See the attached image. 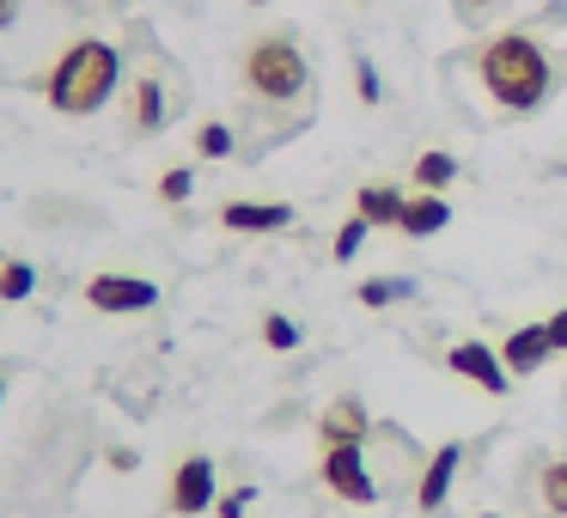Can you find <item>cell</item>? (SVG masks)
Returning a JSON list of instances; mask_svg holds the SVG:
<instances>
[{"instance_id":"obj_1","label":"cell","mask_w":567,"mask_h":518,"mask_svg":"<svg viewBox=\"0 0 567 518\" xmlns=\"http://www.w3.org/2000/svg\"><path fill=\"white\" fill-rule=\"evenodd\" d=\"M476 80L501 111L530 116V111H543L549 92H555V62L530 31H501V38H488L476 50Z\"/></svg>"},{"instance_id":"obj_2","label":"cell","mask_w":567,"mask_h":518,"mask_svg":"<svg viewBox=\"0 0 567 518\" xmlns=\"http://www.w3.org/2000/svg\"><path fill=\"white\" fill-rule=\"evenodd\" d=\"M116 86H123V55L104 38H74L43 74V99L62 116H99L116 99Z\"/></svg>"},{"instance_id":"obj_3","label":"cell","mask_w":567,"mask_h":518,"mask_svg":"<svg viewBox=\"0 0 567 518\" xmlns=\"http://www.w3.org/2000/svg\"><path fill=\"white\" fill-rule=\"evenodd\" d=\"M238 80L257 104H299L311 92V62L293 31H257L238 50Z\"/></svg>"},{"instance_id":"obj_4","label":"cell","mask_w":567,"mask_h":518,"mask_svg":"<svg viewBox=\"0 0 567 518\" xmlns=\"http://www.w3.org/2000/svg\"><path fill=\"white\" fill-rule=\"evenodd\" d=\"M318 476H323V488H330L336 500H348V506H372V500H379V476H372V464H367L360 445H323Z\"/></svg>"},{"instance_id":"obj_5","label":"cell","mask_w":567,"mask_h":518,"mask_svg":"<svg viewBox=\"0 0 567 518\" xmlns=\"http://www.w3.org/2000/svg\"><path fill=\"white\" fill-rule=\"evenodd\" d=\"M220 500V476H214V457H184L165 481V512L172 518H202L208 506Z\"/></svg>"},{"instance_id":"obj_6","label":"cell","mask_w":567,"mask_h":518,"mask_svg":"<svg viewBox=\"0 0 567 518\" xmlns=\"http://www.w3.org/2000/svg\"><path fill=\"white\" fill-rule=\"evenodd\" d=\"M86 305L92 311H111V318H123V311H153V305H159V287H153L147 274H92V281H86Z\"/></svg>"},{"instance_id":"obj_7","label":"cell","mask_w":567,"mask_h":518,"mask_svg":"<svg viewBox=\"0 0 567 518\" xmlns=\"http://www.w3.org/2000/svg\"><path fill=\"white\" fill-rule=\"evenodd\" d=\"M445 366L457 372V379H470L476 391H488V396H506L513 391V372H506V360H501V348H488V342H452V354H445Z\"/></svg>"},{"instance_id":"obj_8","label":"cell","mask_w":567,"mask_h":518,"mask_svg":"<svg viewBox=\"0 0 567 518\" xmlns=\"http://www.w3.org/2000/svg\"><path fill=\"white\" fill-rule=\"evenodd\" d=\"M367 433H372V415H367V403H360L354 391L336 396V403H323V415H318V439L323 445H367Z\"/></svg>"},{"instance_id":"obj_9","label":"cell","mask_w":567,"mask_h":518,"mask_svg":"<svg viewBox=\"0 0 567 518\" xmlns=\"http://www.w3.org/2000/svg\"><path fill=\"white\" fill-rule=\"evenodd\" d=\"M549 354H555V342H549V330H543V323H518V330L501 342V360H506V372H513V379L543 372V366H549Z\"/></svg>"},{"instance_id":"obj_10","label":"cell","mask_w":567,"mask_h":518,"mask_svg":"<svg viewBox=\"0 0 567 518\" xmlns=\"http://www.w3.org/2000/svg\"><path fill=\"white\" fill-rule=\"evenodd\" d=\"M457 464H464V445H440V452L421 464V481H415V506H421V512H440V506H445Z\"/></svg>"},{"instance_id":"obj_11","label":"cell","mask_w":567,"mask_h":518,"mask_svg":"<svg viewBox=\"0 0 567 518\" xmlns=\"http://www.w3.org/2000/svg\"><path fill=\"white\" fill-rule=\"evenodd\" d=\"M220 226L226 232H281V226H293V208L287 201H226Z\"/></svg>"},{"instance_id":"obj_12","label":"cell","mask_w":567,"mask_h":518,"mask_svg":"<svg viewBox=\"0 0 567 518\" xmlns=\"http://www.w3.org/2000/svg\"><path fill=\"white\" fill-rule=\"evenodd\" d=\"M445 226H452V201H445V196H427V189H415V196L403 201V220H396V232L433 238V232H445Z\"/></svg>"},{"instance_id":"obj_13","label":"cell","mask_w":567,"mask_h":518,"mask_svg":"<svg viewBox=\"0 0 567 518\" xmlns=\"http://www.w3.org/2000/svg\"><path fill=\"white\" fill-rule=\"evenodd\" d=\"M128 128H135V135H159V128H165V80H159V74H141V80H135Z\"/></svg>"},{"instance_id":"obj_14","label":"cell","mask_w":567,"mask_h":518,"mask_svg":"<svg viewBox=\"0 0 567 518\" xmlns=\"http://www.w3.org/2000/svg\"><path fill=\"white\" fill-rule=\"evenodd\" d=\"M403 189H396V184H367V189H360V196H354V214H360V220H367V226H396V220H403Z\"/></svg>"},{"instance_id":"obj_15","label":"cell","mask_w":567,"mask_h":518,"mask_svg":"<svg viewBox=\"0 0 567 518\" xmlns=\"http://www.w3.org/2000/svg\"><path fill=\"white\" fill-rule=\"evenodd\" d=\"M537 494H543V512L549 518H567V457L537 464Z\"/></svg>"},{"instance_id":"obj_16","label":"cell","mask_w":567,"mask_h":518,"mask_svg":"<svg viewBox=\"0 0 567 518\" xmlns=\"http://www.w3.org/2000/svg\"><path fill=\"white\" fill-rule=\"evenodd\" d=\"M452 184H457V159H452V153H421V159H415V189L445 196Z\"/></svg>"},{"instance_id":"obj_17","label":"cell","mask_w":567,"mask_h":518,"mask_svg":"<svg viewBox=\"0 0 567 518\" xmlns=\"http://www.w3.org/2000/svg\"><path fill=\"white\" fill-rule=\"evenodd\" d=\"M415 293V281H403V274H391V281H360L354 287V299L367 311H379V305H396V299H409Z\"/></svg>"},{"instance_id":"obj_18","label":"cell","mask_w":567,"mask_h":518,"mask_svg":"<svg viewBox=\"0 0 567 518\" xmlns=\"http://www.w3.org/2000/svg\"><path fill=\"white\" fill-rule=\"evenodd\" d=\"M31 287H38V269H31V262H19V257L0 262V299H7V305L31 299Z\"/></svg>"},{"instance_id":"obj_19","label":"cell","mask_w":567,"mask_h":518,"mask_svg":"<svg viewBox=\"0 0 567 518\" xmlns=\"http://www.w3.org/2000/svg\"><path fill=\"white\" fill-rule=\"evenodd\" d=\"M196 153H202V159H226V153H233V128H226V123H202L196 128Z\"/></svg>"},{"instance_id":"obj_20","label":"cell","mask_w":567,"mask_h":518,"mask_svg":"<svg viewBox=\"0 0 567 518\" xmlns=\"http://www.w3.org/2000/svg\"><path fill=\"white\" fill-rule=\"evenodd\" d=\"M367 232H372V226L360 220V214H354V220H342V232H336V262H354L360 245H367Z\"/></svg>"},{"instance_id":"obj_21","label":"cell","mask_w":567,"mask_h":518,"mask_svg":"<svg viewBox=\"0 0 567 518\" xmlns=\"http://www.w3.org/2000/svg\"><path fill=\"white\" fill-rule=\"evenodd\" d=\"M262 342H269L275 354H287V348H299V323L293 318H262Z\"/></svg>"},{"instance_id":"obj_22","label":"cell","mask_w":567,"mask_h":518,"mask_svg":"<svg viewBox=\"0 0 567 518\" xmlns=\"http://www.w3.org/2000/svg\"><path fill=\"white\" fill-rule=\"evenodd\" d=\"M189 189H196V172H184V165L159 177V201H189Z\"/></svg>"},{"instance_id":"obj_23","label":"cell","mask_w":567,"mask_h":518,"mask_svg":"<svg viewBox=\"0 0 567 518\" xmlns=\"http://www.w3.org/2000/svg\"><path fill=\"white\" fill-rule=\"evenodd\" d=\"M506 0H452V13L464 19V25H476V19H488V13H501Z\"/></svg>"},{"instance_id":"obj_24","label":"cell","mask_w":567,"mask_h":518,"mask_svg":"<svg viewBox=\"0 0 567 518\" xmlns=\"http://www.w3.org/2000/svg\"><path fill=\"white\" fill-rule=\"evenodd\" d=\"M354 80H360V99H367V104L384 99V80H379V68H372V62H354Z\"/></svg>"},{"instance_id":"obj_25","label":"cell","mask_w":567,"mask_h":518,"mask_svg":"<svg viewBox=\"0 0 567 518\" xmlns=\"http://www.w3.org/2000/svg\"><path fill=\"white\" fill-rule=\"evenodd\" d=\"M543 330H549L555 354H567V311H555V318H543Z\"/></svg>"},{"instance_id":"obj_26","label":"cell","mask_w":567,"mask_h":518,"mask_svg":"<svg viewBox=\"0 0 567 518\" xmlns=\"http://www.w3.org/2000/svg\"><path fill=\"white\" fill-rule=\"evenodd\" d=\"M214 506H220V518H238V512L250 506V488H245V494H233V500H214Z\"/></svg>"},{"instance_id":"obj_27","label":"cell","mask_w":567,"mask_h":518,"mask_svg":"<svg viewBox=\"0 0 567 518\" xmlns=\"http://www.w3.org/2000/svg\"><path fill=\"white\" fill-rule=\"evenodd\" d=\"M13 19H19V0H0V31L13 25Z\"/></svg>"},{"instance_id":"obj_28","label":"cell","mask_w":567,"mask_h":518,"mask_svg":"<svg viewBox=\"0 0 567 518\" xmlns=\"http://www.w3.org/2000/svg\"><path fill=\"white\" fill-rule=\"evenodd\" d=\"M250 7H269V0H250Z\"/></svg>"},{"instance_id":"obj_29","label":"cell","mask_w":567,"mask_h":518,"mask_svg":"<svg viewBox=\"0 0 567 518\" xmlns=\"http://www.w3.org/2000/svg\"><path fill=\"white\" fill-rule=\"evenodd\" d=\"M0 396H7V379H0Z\"/></svg>"},{"instance_id":"obj_30","label":"cell","mask_w":567,"mask_h":518,"mask_svg":"<svg viewBox=\"0 0 567 518\" xmlns=\"http://www.w3.org/2000/svg\"><path fill=\"white\" fill-rule=\"evenodd\" d=\"M482 518H494V512H482Z\"/></svg>"}]
</instances>
